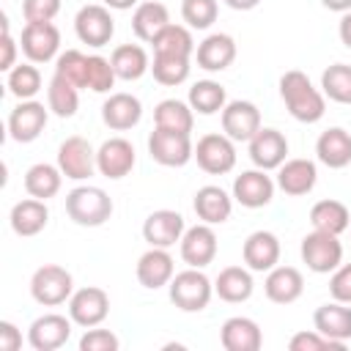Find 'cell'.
Returning <instances> with one entry per match:
<instances>
[{
  "label": "cell",
  "mask_w": 351,
  "mask_h": 351,
  "mask_svg": "<svg viewBox=\"0 0 351 351\" xmlns=\"http://www.w3.org/2000/svg\"><path fill=\"white\" fill-rule=\"evenodd\" d=\"M280 96L288 107V112L299 121V123H315L324 118L326 112V96L324 90H318L310 77L299 69H291L280 77Z\"/></svg>",
  "instance_id": "cell-1"
},
{
  "label": "cell",
  "mask_w": 351,
  "mask_h": 351,
  "mask_svg": "<svg viewBox=\"0 0 351 351\" xmlns=\"http://www.w3.org/2000/svg\"><path fill=\"white\" fill-rule=\"evenodd\" d=\"M66 214L80 228H99L112 217V200L101 186H74L66 195Z\"/></svg>",
  "instance_id": "cell-2"
},
{
  "label": "cell",
  "mask_w": 351,
  "mask_h": 351,
  "mask_svg": "<svg viewBox=\"0 0 351 351\" xmlns=\"http://www.w3.org/2000/svg\"><path fill=\"white\" fill-rule=\"evenodd\" d=\"M170 302L184 310V313H200L208 307L211 296H214V282L203 274V269H184L178 274H173L170 285Z\"/></svg>",
  "instance_id": "cell-3"
},
{
  "label": "cell",
  "mask_w": 351,
  "mask_h": 351,
  "mask_svg": "<svg viewBox=\"0 0 351 351\" xmlns=\"http://www.w3.org/2000/svg\"><path fill=\"white\" fill-rule=\"evenodd\" d=\"M71 293H74V280L58 263H44L30 277V296L44 307H58L69 302Z\"/></svg>",
  "instance_id": "cell-4"
},
{
  "label": "cell",
  "mask_w": 351,
  "mask_h": 351,
  "mask_svg": "<svg viewBox=\"0 0 351 351\" xmlns=\"http://www.w3.org/2000/svg\"><path fill=\"white\" fill-rule=\"evenodd\" d=\"M148 154L154 162H159L165 167H184L195 156V145L186 132L154 126V132L148 134Z\"/></svg>",
  "instance_id": "cell-5"
},
{
  "label": "cell",
  "mask_w": 351,
  "mask_h": 351,
  "mask_svg": "<svg viewBox=\"0 0 351 351\" xmlns=\"http://www.w3.org/2000/svg\"><path fill=\"white\" fill-rule=\"evenodd\" d=\"M302 261L307 263L310 271L315 274H329L343 263V244L335 233L326 230H313L302 239Z\"/></svg>",
  "instance_id": "cell-6"
},
{
  "label": "cell",
  "mask_w": 351,
  "mask_h": 351,
  "mask_svg": "<svg viewBox=\"0 0 351 351\" xmlns=\"http://www.w3.org/2000/svg\"><path fill=\"white\" fill-rule=\"evenodd\" d=\"M74 33L82 44L88 47H107L112 33H115V19L110 14V8L101 3H90V5H82L74 16Z\"/></svg>",
  "instance_id": "cell-7"
},
{
  "label": "cell",
  "mask_w": 351,
  "mask_h": 351,
  "mask_svg": "<svg viewBox=\"0 0 351 351\" xmlns=\"http://www.w3.org/2000/svg\"><path fill=\"white\" fill-rule=\"evenodd\" d=\"M195 159L197 167L211 173V176H225L236 167V145L228 134H203L195 145Z\"/></svg>",
  "instance_id": "cell-8"
},
{
  "label": "cell",
  "mask_w": 351,
  "mask_h": 351,
  "mask_svg": "<svg viewBox=\"0 0 351 351\" xmlns=\"http://www.w3.org/2000/svg\"><path fill=\"white\" fill-rule=\"evenodd\" d=\"M58 167L71 181H85L96 173V151L80 134H71L58 148Z\"/></svg>",
  "instance_id": "cell-9"
},
{
  "label": "cell",
  "mask_w": 351,
  "mask_h": 351,
  "mask_svg": "<svg viewBox=\"0 0 351 351\" xmlns=\"http://www.w3.org/2000/svg\"><path fill=\"white\" fill-rule=\"evenodd\" d=\"M19 47L30 63H49L60 49V30L52 22H27L22 27Z\"/></svg>",
  "instance_id": "cell-10"
},
{
  "label": "cell",
  "mask_w": 351,
  "mask_h": 351,
  "mask_svg": "<svg viewBox=\"0 0 351 351\" xmlns=\"http://www.w3.org/2000/svg\"><path fill=\"white\" fill-rule=\"evenodd\" d=\"M110 313V296L104 288H96V285H85L80 291L71 293L69 299V318L77 324V326H99Z\"/></svg>",
  "instance_id": "cell-11"
},
{
  "label": "cell",
  "mask_w": 351,
  "mask_h": 351,
  "mask_svg": "<svg viewBox=\"0 0 351 351\" xmlns=\"http://www.w3.org/2000/svg\"><path fill=\"white\" fill-rule=\"evenodd\" d=\"M47 118H49V107H44L36 99H25L8 112V137L16 143H33L44 132Z\"/></svg>",
  "instance_id": "cell-12"
},
{
  "label": "cell",
  "mask_w": 351,
  "mask_h": 351,
  "mask_svg": "<svg viewBox=\"0 0 351 351\" xmlns=\"http://www.w3.org/2000/svg\"><path fill=\"white\" fill-rule=\"evenodd\" d=\"M134 162H137V154H134V145L126 137H110L96 151V170L110 181H118V178L129 176Z\"/></svg>",
  "instance_id": "cell-13"
},
{
  "label": "cell",
  "mask_w": 351,
  "mask_h": 351,
  "mask_svg": "<svg viewBox=\"0 0 351 351\" xmlns=\"http://www.w3.org/2000/svg\"><path fill=\"white\" fill-rule=\"evenodd\" d=\"M219 115H222V132L233 143H250L255 137V132L261 129V110L252 101L233 99L225 104V110Z\"/></svg>",
  "instance_id": "cell-14"
},
{
  "label": "cell",
  "mask_w": 351,
  "mask_h": 351,
  "mask_svg": "<svg viewBox=\"0 0 351 351\" xmlns=\"http://www.w3.org/2000/svg\"><path fill=\"white\" fill-rule=\"evenodd\" d=\"M274 186H277V181H271V176H266V170H261V167L244 170L241 176L233 178V200L244 208H263L271 203Z\"/></svg>",
  "instance_id": "cell-15"
},
{
  "label": "cell",
  "mask_w": 351,
  "mask_h": 351,
  "mask_svg": "<svg viewBox=\"0 0 351 351\" xmlns=\"http://www.w3.org/2000/svg\"><path fill=\"white\" fill-rule=\"evenodd\" d=\"M178 244H181V261L192 269H206L217 258V233L206 222L186 228Z\"/></svg>",
  "instance_id": "cell-16"
},
{
  "label": "cell",
  "mask_w": 351,
  "mask_h": 351,
  "mask_svg": "<svg viewBox=\"0 0 351 351\" xmlns=\"http://www.w3.org/2000/svg\"><path fill=\"white\" fill-rule=\"evenodd\" d=\"M71 318L60 315V313H47L38 315L30 329H27V343L36 351H55L60 346H66V340L71 337Z\"/></svg>",
  "instance_id": "cell-17"
},
{
  "label": "cell",
  "mask_w": 351,
  "mask_h": 351,
  "mask_svg": "<svg viewBox=\"0 0 351 351\" xmlns=\"http://www.w3.org/2000/svg\"><path fill=\"white\" fill-rule=\"evenodd\" d=\"M250 159L261 170H277L288 159V140L280 129L261 126L250 140Z\"/></svg>",
  "instance_id": "cell-18"
},
{
  "label": "cell",
  "mask_w": 351,
  "mask_h": 351,
  "mask_svg": "<svg viewBox=\"0 0 351 351\" xmlns=\"http://www.w3.org/2000/svg\"><path fill=\"white\" fill-rule=\"evenodd\" d=\"M184 217L178 211H170V208H159V211H151L143 222V239L148 241V247H165L170 250L176 241H181L184 236Z\"/></svg>",
  "instance_id": "cell-19"
},
{
  "label": "cell",
  "mask_w": 351,
  "mask_h": 351,
  "mask_svg": "<svg viewBox=\"0 0 351 351\" xmlns=\"http://www.w3.org/2000/svg\"><path fill=\"white\" fill-rule=\"evenodd\" d=\"M318 181V170H315V162L313 159H285L280 167H277V186L291 195V197H302L307 192H313Z\"/></svg>",
  "instance_id": "cell-20"
},
{
  "label": "cell",
  "mask_w": 351,
  "mask_h": 351,
  "mask_svg": "<svg viewBox=\"0 0 351 351\" xmlns=\"http://www.w3.org/2000/svg\"><path fill=\"white\" fill-rule=\"evenodd\" d=\"M241 258L250 271H269L280 263V239L271 230H255L247 236Z\"/></svg>",
  "instance_id": "cell-21"
},
{
  "label": "cell",
  "mask_w": 351,
  "mask_h": 351,
  "mask_svg": "<svg viewBox=\"0 0 351 351\" xmlns=\"http://www.w3.org/2000/svg\"><path fill=\"white\" fill-rule=\"evenodd\" d=\"M173 274H176V263H173V255L165 247H151L137 261V280L148 291H156L162 285H170Z\"/></svg>",
  "instance_id": "cell-22"
},
{
  "label": "cell",
  "mask_w": 351,
  "mask_h": 351,
  "mask_svg": "<svg viewBox=\"0 0 351 351\" xmlns=\"http://www.w3.org/2000/svg\"><path fill=\"white\" fill-rule=\"evenodd\" d=\"M263 291H266V299L274 304H293L304 291V277L293 266H274L266 274Z\"/></svg>",
  "instance_id": "cell-23"
},
{
  "label": "cell",
  "mask_w": 351,
  "mask_h": 351,
  "mask_svg": "<svg viewBox=\"0 0 351 351\" xmlns=\"http://www.w3.org/2000/svg\"><path fill=\"white\" fill-rule=\"evenodd\" d=\"M219 343L225 351H258L263 346L261 326L247 315H233L219 329Z\"/></svg>",
  "instance_id": "cell-24"
},
{
  "label": "cell",
  "mask_w": 351,
  "mask_h": 351,
  "mask_svg": "<svg viewBox=\"0 0 351 351\" xmlns=\"http://www.w3.org/2000/svg\"><path fill=\"white\" fill-rule=\"evenodd\" d=\"M195 58L203 71H225L236 60V41L228 33H211L197 44Z\"/></svg>",
  "instance_id": "cell-25"
},
{
  "label": "cell",
  "mask_w": 351,
  "mask_h": 351,
  "mask_svg": "<svg viewBox=\"0 0 351 351\" xmlns=\"http://www.w3.org/2000/svg\"><path fill=\"white\" fill-rule=\"evenodd\" d=\"M143 118V104L132 93H110V99L101 104V121L112 132H126L137 126Z\"/></svg>",
  "instance_id": "cell-26"
},
{
  "label": "cell",
  "mask_w": 351,
  "mask_h": 351,
  "mask_svg": "<svg viewBox=\"0 0 351 351\" xmlns=\"http://www.w3.org/2000/svg\"><path fill=\"white\" fill-rule=\"evenodd\" d=\"M11 230L22 239H30V236H38L47 222H49V208H47V200H38V197H25L19 203H14L11 208Z\"/></svg>",
  "instance_id": "cell-27"
},
{
  "label": "cell",
  "mask_w": 351,
  "mask_h": 351,
  "mask_svg": "<svg viewBox=\"0 0 351 351\" xmlns=\"http://www.w3.org/2000/svg\"><path fill=\"white\" fill-rule=\"evenodd\" d=\"M315 154H318V162L332 170L348 167L351 165V134L343 126H332L321 132V137L315 140Z\"/></svg>",
  "instance_id": "cell-28"
},
{
  "label": "cell",
  "mask_w": 351,
  "mask_h": 351,
  "mask_svg": "<svg viewBox=\"0 0 351 351\" xmlns=\"http://www.w3.org/2000/svg\"><path fill=\"white\" fill-rule=\"evenodd\" d=\"M195 214L206 222V225H222L230 219V211H233V197L222 189V186H200L195 192Z\"/></svg>",
  "instance_id": "cell-29"
},
{
  "label": "cell",
  "mask_w": 351,
  "mask_h": 351,
  "mask_svg": "<svg viewBox=\"0 0 351 351\" xmlns=\"http://www.w3.org/2000/svg\"><path fill=\"white\" fill-rule=\"evenodd\" d=\"M313 324L321 335H326L329 340L346 343L351 340V307L343 302H326L313 313Z\"/></svg>",
  "instance_id": "cell-30"
},
{
  "label": "cell",
  "mask_w": 351,
  "mask_h": 351,
  "mask_svg": "<svg viewBox=\"0 0 351 351\" xmlns=\"http://www.w3.org/2000/svg\"><path fill=\"white\" fill-rule=\"evenodd\" d=\"M252 291H255V282H252L250 269H244V266H225L214 280V293L230 304L247 302L252 296Z\"/></svg>",
  "instance_id": "cell-31"
},
{
  "label": "cell",
  "mask_w": 351,
  "mask_h": 351,
  "mask_svg": "<svg viewBox=\"0 0 351 351\" xmlns=\"http://www.w3.org/2000/svg\"><path fill=\"white\" fill-rule=\"evenodd\" d=\"M167 25H170V11H167V5L159 3V0H145V3H140V5L134 8V14H132V30H134V36H137L140 41H148V44H151Z\"/></svg>",
  "instance_id": "cell-32"
},
{
  "label": "cell",
  "mask_w": 351,
  "mask_h": 351,
  "mask_svg": "<svg viewBox=\"0 0 351 351\" xmlns=\"http://www.w3.org/2000/svg\"><path fill=\"white\" fill-rule=\"evenodd\" d=\"M60 184H63V173L58 165L38 162V165L27 167V173H25V192L30 197H38V200L55 197L60 192Z\"/></svg>",
  "instance_id": "cell-33"
},
{
  "label": "cell",
  "mask_w": 351,
  "mask_h": 351,
  "mask_svg": "<svg viewBox=\"0 0 351 351\" xmlns=\"http://www.w3.org/2000/svg\"><path fill=\"white\" fill-rule=\"evenodd\" d=\"M310 225L313 230H326V233H335L340 236L343 230H348L351 225V214L346 208V203L340 200H318L313 208H310Z\"/></svg>",
  "instance_id": "cell-34"
},
{
  "label": "cell",
  "mask_w": 351,
  "mask_h": 351,
  "mask_svg": "<svg viewBox=\"0 0 351 351\" xmlns=\"http://www.w3.org/2000/svg\"><path fill=\"white\" fill-rule=\"evenodd\" d=\"M110 63H112L118 80H126V82L140 80L151 69L148 55H145V49L140 44H121V47H115L112 55H110Z\"/></svg>",
  "instance_id": "cell-35"
},
{
  "label": "cell",
  "mask_w": 351,
  "mask_h": 351,
  "mask_svg": "<svg viewBox=\"0 0 351 351\" xmlns=\"http://www.w3.org/2000/svg\"><path fill=\"white\" fill-rule=\"evenodd\" d=\"M154 123L162 129H173V132H192L195 126V110L189 107V101L181 99H165L154 107Z\"/></svg>",
  "instance_id": "cell-36"
},
{
  "label": "cell",
  "mask_w": 351,
  "mask_h": 351,
  "mask_svg": "<svg viewBox=\"0 0 351 351\" xmlns=\"http://www.w3.org/2000/svg\"><path fill=\"white\" fill-rule=\"evenodd\" d=\"M154 55H173V58H192L195 55V41H192V33L189 27L184 25H167L154 41Z\"/></svg>",
  "instance_id": "cell-37"
},
{
  "label": "cell",
  "mask_w": 351,
  "mask_h": 351,
  "mask_svg": "<svg viewBox=\"0 0 351 351\" xmlns=\"http://www.w3.org/2000/svg\"><path fill=\"white\" fill-rule=\"evenodd\" d=\"M189 107L200 115H214V112H222L225 104H228V93L219 82L214 80H200L189 88V96H186Z\"/></svg>",
  "instance_id": "cell-38"
},
{
  "label": "cell",
  "mask_w": 351,
  "mask_h": 351,
  "mask_svg": "<svg viewBox=\"0 0 351 351\" xmlns=\"http://www.w3.org/2000/svg\"><path fill=\"white\" fill-rule=\"evenodd\" d=\"M47 107L58 118H71L80 107V88L71 85L69 80H63L60 74H52V80L47 85Z\"/></svg>",
  "instance_id": "cell-39"
},
{
  "label": "cell",
  "mask_w": 351,
  "mask_h": 351,
  "mask_svg": "<svg viewBox=\"0 0 351 351\" xmlns=\"http://www.w3.org/2000/svg\"><path fill=\"white\" fill-rule=\"evenodd\" d=\"M321 90L326 99L337 104H351V66L348 63H332L321 74Z\"/></svg>",
  "instance_id": "cell-40"
},
{
  "label": "cell",
  "mask_w": 351,
  "mask_h": 351,
  "mask_svg": "<svg viewBox=\"0 0 351 351\" xmlns=\"http://www.w3.org/2000/svg\"><path fill=\"white\" fill-rule=\"evenodd\" d=\"M189 58H173V55H154V63H151V71H154V80L159 85H167V88H176L181 82L189 80Z\"/></svg>",
  "instance_id": "cell-41"
},
{
  "label": "cell",
  "mask_w": 351,
  "mask_h": 351,
  "mask_svg": "<svg viewBox=\"0 0 351 351\" xmlns=\"http://www.w3.org/2000/svg\"><path fill=\"white\" fill-rule=\"evenodd\" d=\"M8 90L25 101V99H33L38 90H41V71L36 69V63H19L8 71Z\"/></svg>",
  "instance_id": "cell-42"
},
{
  "label": "cell",
  "mask_w": 351,
  "mask_h": 351,
  "mask_svg": "<svg viewBox=\"0 0 351 351\" xmlns=\"http://www.w3.org/2000/svg\"><path fill=\"white\" fill-rule=\"evenodd\" d=\"M55 74H60L63 80H69L77 88H85L88 80V55H82L80 49H66L55 58Z\"/></svg>",
  "instance_id": "cell-43"
},
{
  "label": "cell",
  "mask_w": 351,
  "mask_h": 351,
  "mask_svg": "<svg viewBox=\"0 0 351 351\" xmlns=\"http://www.w3.org/2000/svg\"><path fill=\"white\" fill-rule=\"evenodd\" d=\"M217 0H181V16L192 30H206L217 22Z\"/></svg>",
  "instance_id": "cell-44"
},
{
  "label": "cell",
  "mask_w": 351,
  "mask_h": 351,
  "mask_svg": "<svg viewBox=\"0 0 351 351\" xmlns=\"http://www.w3.org/2000/svg\"><path fill=\"white\" fill-rule=\"evenodd\" d=\"M118 74L112 69V63L101 55H88V80H85V88H90L93 93H107L112 85H115Z\"/></svg>",
  "instance_id": "cell-45"
},
{
  "label": "cell",
  "mask_w": 351,
  "mask_h": 351,
  "mask_svg": "<svg viewBox=\"0 0 351 351\" xmlns=\"http://www.w3.org/2000/svg\"><path fill=\"white\" fill-rule=\"evenodd\" d=\"M288 348H291V351H326V348L343 351L346 343L329 340L326 335H321L318 329H313V332H296V335L288 340Z\"/></svg>",
  "instance_id": "cell-46"
},
{
  "label": "cell",
  "mask_w": 351,
  "mask_h": 351,
  "mask_svg": "<svg viewBox=\"0 0 351 351\" xmlns=\"http://www.w3.org/2000/svg\"><path fill=\"white\" fill-rule=\"evenodd\" d=\"M118 337L110 329H85L80 337V351H118Z\"/></svg>",
  "instance_id": "cell-47"
},
{
  "label": "cell",
  "mask_w": 351,
  "mask_h": 351,
  "mask_svg": "<svg viewBox=\"0 0 351 351\" xmlns=\"http://www.w3.org/2000/svg\"><path fill=\"white\" fill-rule=\"evenodd\" d=\"M60 11V0H22L25 22H52Z\"/></svg>",
  "instance_id": "cell-48"
},
{
  "label": "cell",
  "mask_w": 351,
  "mask_h": 351,
  "mask_svg": "<svg viewBox=\"0 0 351 351\" xmlns=\"http://www.w3.org/2000/svg\"><path fill=\"white\" fill-rule=\"evenodd\" d=\"M329 293L335 302L351 304V263H340L329 277Z\"/></svg>",
  "instance_id": "cell-49"
},
{
  "label": "cell",
  "mask_w": 351,
  "mask_h": 351,
  "mask_svg": "<svg viewBox=\"0 0 351 351\" xmlns=\"http://www.w3.org/2000/svg\"><path fill=\"white\" fill-rule=\"evenodd\" d=\"M22 332L11 321H0V351H19Z\"/></svg>",
  "instance_id": "cell-50"
},
{
  "label": "cell",
  "mask_w": 351,
  "mask_h": 351,
  "mask_svg": "<svg viewBox=\"0 0 351 351\" xmlns=\"http://www.w3.org/2000/svg\"><path fill=\"white\" fill-rule=\"evenodd\" d=\"M14 58H16V44H14V38L8 33V22L3 16V60H0V69L3 71H11L14 69Z\"/></svg>",
  "instance_id": "cell-51"
},
{
  "label": "cell",
  "mask_w": 351,
  "mask_h": 351,
  "mask_svg": "<svg viewBox=\"0 0 351 351\" xmlns=\"http://www.w3.org/2000/svg\"><path fill=\"white\" fill-rule=\"evenodd\" d=\"M337 36H340V41L351 49V11H346L343 16H340V25H337Z\"/></svg>",
  "instance_id": "cell-52"
},
{
  "label": "cell",
  "mask_w": 351,
  "mask_h": 351,
  "mask_svg": "<svg viewBox=\"0 0 351 351\" xmlns=\"http://www.w3.org/2000/svg\"><path fill=\"white\" fill-rule=\"evenodd\" d=\"M107 8H115V11H129V8H137L140 0H101Z\"/></svg>",
  "instance_id": "cell-53"
},
{
  "label": "cell",
  "mask_w": 351,
  "mask_h": 351,
  "mask_svg": "<svg viewBox=\"0 0 351 351\" xmlns=\"http://www.w3.org/2000/svg\"><path fill=\"white\" fill-rule=\"evenodd\" d=\"M258 3L261 0H225V5L233 8V11H252Z\"/></svg>",
  "instance_id": "cell-54"
},
{
  "label": "cell",
  "mask_w": 351,
  "mask_h": 351,
  "mask_svg": "<svg viewBox=\"0 0 351 351\" xmlns=\"http://www.w3.org/2000/svg\"><path fill=\"white\" fill-rule=\"evenodd\" d=\"M324 3V8H329V11H337V14H346V11H351V0H321Z\"/></svg>",
  "instance_id": "cell-55"
}]
</instances>
